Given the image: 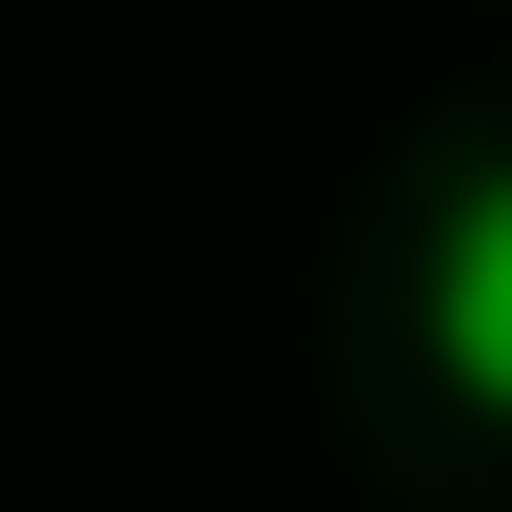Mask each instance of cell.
I'll use <instances>...</instances> for the list:
<instances>
[{"mask_svg":"<svg viewBox=\"0 0 512 512\" xmlns=\"http://www.w3.org/2000/svg\"><path fill=\"white\" fill-rule=\"evenodd\" d=\"M414 335H434V375L473 394V414H512V158H473V197L434 217V256H414Z\"/></svg>","mask_w":512,"mask_h":512,"instance_id":"1","label":"cell"}]
</instances>
